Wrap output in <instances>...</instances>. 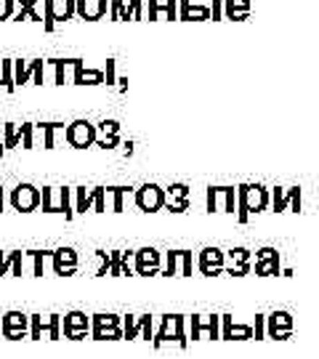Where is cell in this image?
<instances>
[{"mask_svg":"<svg viewBox=\"0 0 319 359\" xmlns=\"http://www.w3.org/2000/svg\"><path fill=\"white\" fill-rule=\"evenodd\" d=\"M269 208V189L261 184H242L237 187V219L245 223L250 213H261Z\"/></svg>","mask_w":319,"mask_h":359,"instance_id":"cell-1","label":"cell"},{"mask_svg":"<svg viewBox=\"0 0 319 359\" xmlns=\"http://www.w3.org/2000/svg\"><path fill=\"white\" fill-rule=\"evenodd\" d=\"M122 320L118 314H93L91 317V333L99 341H118L122 338Z\"/></svg>","mask_w":319,"mask_h":359,"instance_id":"cell-2","label":"cell"},{"mask_svg":"<svg viewBox=\"0 0 319 359\" xmlns=\"http://www.w3.org/2000/svg\"><path fill=\"white\" fill-rule=\"evenodd\" d=\"M64 138H67L72 147H78V149H85V147H91V144H96V125L93 122H88V120H75V122H69L67 128H64Z\"/></svg>","mask_w":319,"mask_h":359,"instance_id":"cell-3","label":"cell"},{"mask_svg":"<svg viewBox=\"0 0 319 359\" xmlns=\"http://www.w3.org/2000/svg\"><path fill=\"white\" fill-rule=\"evenodd\" d=\"M75 17V0H43V27L53 30L56 21Z\"/></svg>","mask_w":319,"mask_h":359,"instance_id":"cell-4","label":"cell"},{"mask_svg":"<svg viewBox=\"0 0 319 359\" xmlns=\"http://www.w3.org/2000/svg\"><path fill=\"white\" fill-rule=\"evenodd\" d=\"M208 210H237V189L235 187H208Z\"/></svg>","mask_w":319,"mask_h":359,"instance_id":"cell-5","label":"cell"},{"mask_svg":"<svg viewBox=\"0 0 319 359\" xmlns=\"http://www.w3.org/2000/svg\"><path fill=\"white\" fill-rule=\"evenodd\" d=\"M8 200H11V205L17 208V210L30 213V210H35V208L40 205V189L33 187V184H19L17 189H11Z\"/></svg>","mask_w":319,"mask_h":359,"instance_id":"cell-6","label":"cell"},{"mask_svg":"<svg viewBox=\"0 0 319 359\" xmlns=\"http://www.w3.org/2000/svg\"><path fill=\"white\" fill-rule=\"evenodd\" d=\"M136 205L141 208V210H160V208L165 205V189L157 187V184H144L141 189H136Z\"/></svg>","mask_w":319,"mask_h":359,"instance_id":"cell-7","label":"cell"},{"mask_svg":"<svg viewBox=\"0 0 319 359\" xmlns=\"http://www.w3.org/2000/svg\"><path fill=\"white\" fill-rule=\"evenodd\" d=\"M0 330H3L6 338L17 341L21 335H27V330H30V317L21 314V311H6L3 320H0Z\"/></svg>","mask_w":319,"mask_h":359,"instance_id":"cell-8","label":"cell"},{"mask_svg":"<svg viewBox=\"0 0 319 359\" xmlns=\"http://www.w3.org/2000/svg\"><path fill=\"white\" fill-rule=\"evenodd\" d=\"M269 205L280 213V210H301V189L298 187H290V189H282L277 187L274 192H269Z\"/></svg>","mask_w":319,"mask_h":359,"instance_id":"cell-9","label":"cell"},{"mask_svg":"<svg viewBox=\"0 0 319 359\" xmlns=\"http://www.w3.org/2000/svg\"><path fill=\"white\" fill-rule=\"evenodd\" d=\"M264 333H269V338H287L293 333L290 311H271L269 317H264Z\"/></svg>","mask_w":319,"mask_h":359,"instance_id":"cell-10","label":"cell"},{"mask_svg":"<svg viewBox=\"0 0 319 359\" xmlns=\"http://www.w3.org/2000/svg\"><path fill=\"white\" fill-rule=\"evenodd\" d=\"M250 269H255V274L261 277H271V274H280V253L274 248H261L255 253V264H250Z\"/></svg>","mask_w":319,"mask_h":359,"instance_id":"cell-11","label":"cell"},{"mask_svg":"<svg viewBox=\"0 0 319 359\" xmlns=\"http://www.w3.org/2000/svg\"><path fill=\"white\" fill-rule=\"evenodd\" d=\"M163 266V256L154 248H141L134 253V269L138 274H157Z\"/></svg>","mask_w":319,"mask_h":359,"instance_id":"cell-12","label":"cell"},{"mask_svg":"<svg viewBox=\"0 0 319 359\" xmlns=\"http://www.w3.org/2000/svg\"><path fill=\"white\" fill-rule=\"evenodd\" d=\"M62 327H64V335L67 338H83L85 333L91 330V317L83 311H69L62 317Z\"/></svg>","mask_w":319,"mask_h":359,"instance_id":"cell-13","label":"cell"},{"mask_svg":"<svg viewBox=\"0 0 319 359\" xmlns=\"http://www.w3.org/2000/svg\"><path fill=\"white\" fill-rule=\"evenodd\" d=\"M51 261H53V272L56 274H69L78 269V253H75V248L51 250Z\"/></svg>","mask_w":319,"mask_h":359,"instance_id":"cell-14","label":"cell"},{"mask_svg":"<svg viewBox=\"0 0 319 359\" xmlns=\"http://www.w3.org/2000/svg\"><path fill=\"white\" fill-rule=\"evenodd\" d=\"M192 274V253L189 250H168V256H165V269L163 274Z\"/></svg>","mask_w":319,"mask_h":359,"instance_id":"cell-15","label":"cell"},{"mask_svg":"<svg viewBox=\"0 0 319 359\" xmlns=\"http://www.w3.org/2000/svg\"><path fill=\"white\" fill-rule=\"evenodd\" d=\"M219 338H226V341H248L253 338V327L250 325H235L229 314H221V333Z\"/></svg>","mask_w":319,"mask_h":359,"instance_id":"cell-16","label":"cell"},{"mask_svg":"<svg viewBox=\"0 0 319 359\" xmlns=\"http://www.w3.org/2000/svg\"><path fill=\"white\" fill-rule=\"evenodd\" d=\"M197 264H200L202 274H219L224 269V264H226V258H224V250H219V248H205L200 258H197Z\"/></svg>","mask_w":319,"mask_h":359,"instance_id":"cell-17","label":"cell"},{"mask_svg":"<svg viewBox=\"0 0 319 359\" xmlns=\"http://www.w3.org/2000/svg\"><path fill=\"white\" fill-rule=\"evenodd\" d=\"M75 14L80 19H101L107 14V0H75Z\"/></svg>","mask_w":319,"mask_h":359,"instance_id":"cell-18","label":"cell"},{"mask_svg":"<svg viewBox=\"0 0 319 359\" xmlns=\"http://www.w3.org/2000/svg\"><path fill=\"white\" fill-rule=\"evenodd\" d=\"M224 258L232 261L229 274H248L250 272V250H245V248H232V250L224 253Z\"/></svg>","mask_w":319,"mask_h":359,"instance_id":"cell-19","label":"cell"},{"mask_svg":"<svg viewBox=\"0 0 319 359\" xmlns=\"http://www.w3.org/2000/svg\"><path fill=\"white\" fill-rule=\"evenodd\" d=\"M202 330H208L210 338H219V333H221V317L219 314H213V317H208V320H202V317H192V338H200Z\"/></svg>","mask_w":319,"mask_h":359,"instance_id":"cell-20","label":"cell"},{"mask_svg":"<svg viewBox=\"0 0 319 359\" xmlns=\"http://www.w3.org/2000/svg\"><path fill=\"white\" fill-rule=\"evenodd\" d=\"M165 205H168L170 210H176V213L186 210V205H189V189H186L184 184H173V187L165 192Z\"/></svg>","mask_w":319,"mask_h":359,"instance_id":"cell-21","label":"cell"},{"mask_svg":"<svg viewBox=\"0 0 319 359\" xmlns=\"http://www.w3.org/2000/svg\"><path fill=\"white\" fill-rule=\"evenodd\" d=\"M40 205H43L46 213H62V189L43 187V192H40Z\"/></svg>","mask_w":319,"mask_h":359,"instance_id":"cell-22","label":"cell"},{"mask_svg":"<svg viewBox=\"0 0 319 359\" xmlns=\"http://www.w3.org/2000/svg\"><path fill=\"white\" fill-rule=\"evenodd\" d=\"M221 14L229 19H242L250 14V0H221Z\"/></svg>","mask_w":319,"mask_h":359,"instance_id":"cell-23","label":"cell"},{"mask_svg":"<svg viewBox=\"0 0 319 359\" xmlns=\"http://www.w3.org/2000/svg\"><path fill=\"white\" fill-rule=\"evenodd\" d=\"M176 19H210V6H192L189 0H179Z\"/></svg>","mask_w":319,"mask_h":359,"instance_id":"cell-24","label":"cell"},{"mask_svg":"<svg viewBox=\"0 0 319 359\" xmlns=\"http://www.w3.org/2000/svg\"><path fill=\"white\" fill-rule=\"evenodd\" d=\"M11 67H14V86H24L30 83L35 69V59L33 62H24V59H11Z\"/></svg>","mask_w":319,"mask_h":359,"instance_id":"cell-25","label":"cell"},{"mask_svg":"<svg viewBox=\"0 0 319 359\" xmlns=\"http://www.w3.org/2000/svg\"><path fill=\"white\" fill-rule=\"evenodd\" d=\"M160 11H165L168 19L179 17V0H149V19H157Z\"/></svg>","mask_w":319,"mask_h":359,"instance_id":"cell-26","label":"cell"},{"mask_svg":"<svg viewBox=\"0 0 319 359\" xmlns=\"http://www.w3.org/2000/svg\"><path fill=\"white\" fill-rule=\"evenodd\" d=\"M37 6H43V0H19L17 19H33V21H43V11H37Z\"/></svg>","mask_w":319,"mask_h":359,"instance_id":"cell-27","label":"cell"},{"mask_svg":"<svg viewBox=\"0 0 319 359\" xmlns=\"http://www.w3.org/2000/svg\"><path fill=\"white\" fill-rule=\"evenodd\" d=\"M173 341V314H165L163 320H160V327H157V333L152 335V346H163V343Z\"/></svg>","mask_w":319,"mask_h":359,"instance_id":"cell-28","label":"cell"},{"mask_svg":"<svg viewBox=\"0 0 319 359\" xmlns=\"http://www.w3.org/2000/svg\"><path fill=\"white\" fill-rule=\"evenodd\" d=\"M72 208H75V213H85V210H91V208H93V189H85V187L75 189Z\"/></svg>","mask_w":319,"mask_h":359,"instance_id":"cell-29","label":"cell"},{"mask_svg":"<svg viewBox=\"0 0 319 359\" xmlns=\"http://www.w3.org/2000/svg\"><path fill=\"white\" fill-rule=\"evenodd\" d=\"M35 128L43 131V144H46L48 149L56 144V134H64V122H40V125H35Z\"/></svg>","mask_w":319,"mask_h":359,"instance_id":"cell-30","label":"cell"},{"mask_svg":"<svg viewBox=\"0 0 319 359\" xmlns=\"http://www.w3.org/2000/svg\"><path fill=\"white\" fill-rule=\"evenodd\" d=\"M0 86L6 91H14V67H11V59H0Z\"/></svg>","mask_w":319,"mask_h":359,"instance_id":"cell-31","label":"cell"},{"mask_svg":"<svg viewBox=\"0 0 319 359\" xmlns=\"http://www.w3.org/2000/svg\"><path fill=\"white\" fill-rule=\"evenodd\" d=\"M43 333H48V338H59L62 335V317L59 314H51V317H46L43 320Z\"/></svg>","mask_w":319,"mask_h":359,"instance_id":"cell-32","label":"cell"},{"mask_svg":"<svg viewBox=\"0 0 319 359\" xmlns=\"http://www.w3.org/2000/svg\"><path fill=\"white\" fill-rule=\"evenodd\" d=\"M19 144V128L14 122H6L3 125V149H11Z\"/></svg>","mask_w":319,"mask_h":359,"instance_id":"cell-33","label":"cell"},{"mask_svg":"<svg viewBox=\"0 0 319 359\" xmlns=\"http://www.w3.org/2000/svg\"><path fill=\"white\" fill-rule=\"evenodd\" d=\"M186 320L181 314H173V341L179 343V346H186Z\"/></svg>","mask_w":319,"mask_h":359,"instance_id":"cell-34","label":"cell"},{"mask_svg":"<svg viewBox=\"0 0 319 359\" xmlns=\"http://www.w3.org/2000/svg\"><path fill=\"white\" fill-rule=\"evenodd\" d=\"M27 256L33 258V274L43 277V258L51 256V250H27Z\"/></svg>","mask_w":319,"mask_h":359,"instance_id":"cell-35","label":"cell"},{"mask_svg":"<svg viewBox=\"0 0 319 359\" xmlns=\"http://www.w3.org/2000/svg\"><path fill=\"white\" fill-rule=\"evenodd\" d=\"M112 197V210H122V197L128 194V187H104Z\"/></svg>","mask_w":319,"mask_h":359,"instance_id":"cell-36","label":"cell"},{"mask_svg":"<svg viewBox=\"0 0 319 359\" xmlns=\"http://www.w3.org/2000/svg\"><path fill=\"white\" fill-rule=\"evenodd\" d=\"M33 136H35V122H21V128H19V138H21L24 149H33Z\"/></svg>","mask_w":319,"mask_h":359,"instance_id":"cell-37","label":"cell"},{"mask_svg":"<svg viewBox=\"0 0 319 359\" xmlns=\"http://www.w3.org/2000/svg\"><path fill=\"white\" fill-rule=\"evenodd\" d=\"M62 213L64 219H75V208H72V189L62 187Z\"/></svg>","mask_w":319,"mask_h":359,"instance_id":"cell-38","label":"cell"},{"mask_svg":"<svg viewBox=\"0 0 319 359\" xmlns=\"http://www.w3.org/2000/svg\"><path fill=\"white\" fill-rule=\"evenodd\" d=\"M96 134H101V136H120V125L115 120H104V122L96 125Z\"/></svg>","mask_w":319,"mask_h":359,"instance_id":"cell-39","label":"cell"},{"mask_svg":"<svg viewBox=\"0 0 319 359\" xmlns=\"http://www.w3.org/2000/svg\"><path fill=\"white\" fill-rule=\"evenodd\" d=\"M8 272L14 274V277H21L24 274V253L21 250H14L11 253V269Z\"/></svg>","mask_w":319,"mask_h":359,"instance_id":"cell-40","label":"cell"},{"mask_svg":"<svg viewBox=\"0 0 319 359\" xmlns=\"http://www.w3.org/2000/svg\"><path fill=\"white\" fill-rule=\"evenodd\" d=\"M93 210H96V213H104V210H107V189L104 187L93 189Z\"/></svg>","mask_w":319,"mask_h":359,"instance_id":"cell-41","label":"cell"},{"mask_svg":"<svg viewBox=\"0 0 319 359\" xmlns=\"http://www.w3.org/2000/svg\"><path fill=\"white\" fill-rule=\"evenodd\" d=\"M125 11H128V19H141L144 17V0H128Z\"/></svg>","mask_w":319,"mask_h":359,"instance_id":"cell-42","label":"cell"},{"mask_svg":"<svg viewBox=\"0 0 319 359\" xmlns=\"http://www.w3.org/2000/svg\"><path fill=\"white\" fill-rule=\"evenodd\" d=\"M30 80L37 83V86H43V80H46V62H43V59H35V69Z\"/></svg>","mask_w":319,"mask_h":359,"instance_id":"cell-43","label":"cell"},{"mask_svg":"<svg viewBox=\"0 0 319 359\" xmlns=\"http://www.w3.org/2000/svg\"><path fill=\"white\" fill-rule=\"evenodd\" d=\"M30 335L43 338V317L40 314H30Z\"/></svg>","mask_w":319,"mask_h":359,"instance_id":"cell-44","label":"cell"},{"mask_svg":"<svg viewBox=\"0 0 319 359\" xmlns=\"http://www.w3.org/2000/svg\"><path fill=\"white\" fill-rule=\"evenodd\" d=\"M112 19H122V21H128L125 0H112Z\"/></svg>","mask_w":319,"mask_h":359,"instance_id":"cell-45","label":"cell"},{"mask_svg":"<svg viewBox=\"0 0 319 359\" xmlns=\"http://www.w3.org/2000/svg\"><path fill=\"white\" fill-rule=\"evenodd\" d=\"M14 11H17V0H0V19L14 17Z\"/></svg>","mask_w":319,"mask_h":359,"instance_id":"cell-46","label":"cell"},{"mask_svg":"<svg viewBox=\"0 0 319 359\" xmlns=\"http://www.w3.org/2000/svg\"><path fill=\"white\" fill-rule=\"evenodd\" d=\"M138 335H141L144 341H152V335H154V317H152V314H147V322H144Z\"/></svg>","mask_w":319,"mask_h":359,"instance_id":"cell-47","label":"cell"},{"mask_svg":"<svg viewBox=\"0 0 319 359\" xmlns=\"http://www.w3.org/2000/svg\"><path fill=\"white\" fill-rule=\"evenodd\" d=\"M115 77H118V75H115V59H109V62H107V69H104V83H107V86H115Z\"/></svg>","mask_w":319,"mask_h":359,"instance_id":"cell-48","label":"cell"},{"mask_svg":"<svg viewBox=\"0 0 319 359\" xmlns=\"http://www.w3.org/2000/svg\"><path fill=\"white\" fill-rule=\"evenodd\" d=\"M253 338H264V314L255 317V325H253Z\"/></svg>","mask_w":319,"mask_h":359,"instance_id":"cell-49","label":"cell"},{"mask_svg":"<svg viewBox=\"0 0 319 359\" xmlns=\"http://www.w3.org/2000/svg\"><path fill=\"white\" fill-rule=\"evenodd\" d=\"M210 19H221V0H213V6H210Z\"/></svg>","mask_w":319,"mask_h":359,"instance_id":"cell-50","label":"cell"},{"mask_svg":"<svg viewBox=\"0 0 319 359\" xmlns=\"http://www.w3.org/2000/svg\"><path fill=\"white\" fill-rule=\"evenodd\" d=\"M3 203H6V192L0 189V210H3Z\"/></svg>","mask_w":319,"mask_h":359,"instance_id":"cell-51","label":"cell"},{"mask_svg":"<svg viewBox=\"0 0 319 359\" xmlns=\"http://www.w3.org/2000/svg\"><path fill=\"white\" fill-rule=\"evenodd\" d=\"M6 152V149H3V125H0V154Z\"/></svg>","mask_w":319,"mask_h":359,"instance_id":"cell-52","label":"cell"}]
</instances>
